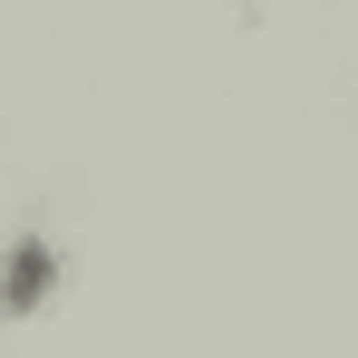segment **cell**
Returning a JSON list of instances; mask_svg holds the SVG:
<instances>
[{"mask_svg":"<svg viewBox=\"0 0 358 358\" xmlns=\"http://www.w3.org/2000/svg\"><path fill=\"white\" fill-rule=\"evenodd\" d=\"M0 291H10V310H29V300L49 291V242H20V252H10V281H0Z\"/></svg>","mask_w":358,"mask_h":358,"instance_id":"obj_1","label":"cell"}]
</instances>
